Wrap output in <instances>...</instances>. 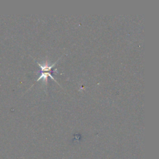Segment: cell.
Returning a JSON list of instances; mask_svg holds the SVG:
<instances>
[{
    "mask_svg": "<svg viewBox=\"0 0 159 159\" xmlns=\"http://www.w3.org/2000/svg\"><path fill=\"white\" fill-rule=\"evenodd\" d=\"M48 77H50V78H51L54 81L56 82V80L53 78V77L52 76L51 74H50V72H42V74H41L40 76L37 80V81H39V80H41L42 78H43V79H44V80L46 81V83L47 84V80H47L48 79Z\"/></svg>",
    "mask_w": 159,
    "mask_h": 159,
    "instance_id": "obj_2",
    "label": "cell"
},
{
    "mask_svg": "<svg viewBox=\"0 0 159 159\" xmlns=\"http://www.w3.org/2000/svg\"><path fill=\"white\" fill-rule=\"evenodd\" d=\"M58 60L56 62H55L54 64H52V65L49 64L47 61H46V62L44 65H42V64L39 63H38L39 65V67L41 69V72H47V71H52V68L55 66V65L58 62Z\"/></svg>",
    "mask_w": 159,
    "mask_h": 159,
    "instance_id": "obj_1",
    "label": "cell"
}]
</instances>
